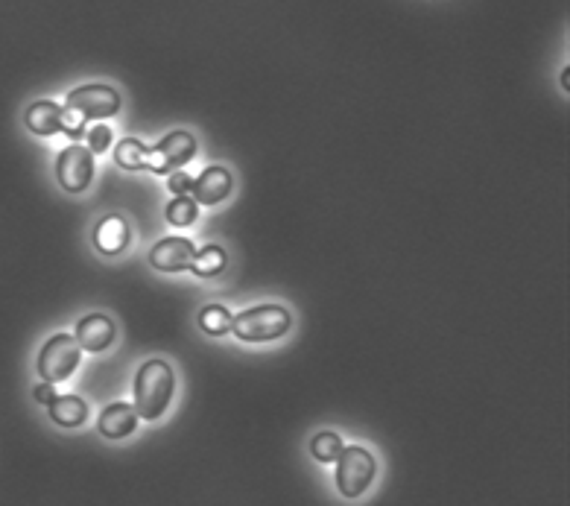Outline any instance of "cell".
Masks as SVG:
<instances>
[{"instance_id": "obj_21", "label": "cell", "mask_w": 570, "mask_h": 506, "mask_svg": "<svg viewBox=\"0 0 570 506\" xmlns=\"http://www.w3.org/2000/svg\"><path fill=\"white\" fill-rule=\"evenodd\" d=\"M167 185H170V191H173L176 196L190 194V185H193V179H190L185 170H173V173H170V182H167Z\"/></svg>"}, {"instance_id": "obj_22", "label": "cell", "mask_w": 570, "mask_h": 506, "mask_svg": "<svg viewBox=\"0 0 570 506\" xmlns=\"http://www.w3.org/2000/svg\"><path fill=\"white\" fill-rule=\"evenodd\" d=\"M33 398H36L38 404H44V407H47V404L56 398V384H47V381H41L36 390H33Z\"/></svg>"}, {"instance_id": "obj_6", "label": "cell", "mask_w": 570, "mask_h": 506, "mask_svg": "<svg viewBox=\"0 0 570 506\" xmlns=\"http://www.w3.org/2000/svg\"><path fill=\"white\" fill-rule=\"evenodd\" d=\"M193 156H196V138L185 129H179V132L164 135L155 147L147 150V170L167 176V173L185 167Z\"/></svg>"}, {"instance_id": "obj_16", "label": "cell", "mask_w": 570, "mask_h": 506, "mask_svg": "<svg viewBox=\"0 0 570 506\" xmlns=\"http://www.w3.org/2000/svg\"><path fill=\"white\" fill-rule=\"evenodd\" d=\"M114 164L123 170H147V147L138 138H123L114 147Z\"/></svg>"}, {"instance_id": "obj_9", "label": "cell", "mask_w": 570, "mask_h": 506, "mask_svg": "<svg viewBox=\"0 0 570 506\" xmlns=\"http://www.w3.org/2000/svg\"><path fill=\"white\" fill-rule=\"evenodd\" d=\"M74 337L82 351H106L114 343L117 331L106 313H88L76 322Z\"/></svg>"}, {"instance_id": "obj_13", "label": "cell", "mask_w": 570, "mask_h": 506, "mask_svg": "<svg viewBox=\"0 0 570 506\" xmlns=\"http://www.w3.org/2000/svg\"><path fill=\"white\" fill-rule=\"evenodd\" d=\"M27 129L38 138H50L62 132V106L53 100H38L27 109Z\"/></svg>"}, {"instance_id": "obj_7", "label": "cell", "mask_w": 570, "mask_h": 506, "mask_svg": "<svg viewBox=\"0 0 570 506\" xmlns=\"http://www.w3.org/2000/svg\"><path fill=\"white\" fill-rule=\"evenodd\" d=\"M56 179H59L62 191H68V194L88 191V185L94 179V153L76 141L71 147H65L56 158Z\"/></svg>"}, {"instance_id": "obj_19", "label": "cell", "mask_w": 570, "mask_h": 506, "mask_svg": "<svg viewBox=\"0 0 570 506\" xmlns=\"http://www.w3.org/2000/svg\"><path fill=\"white\" fill-rule=\"evenodd\" d=\"M340 451L342 439L337 433H331V430L316 433L313 442H310V454H313V460H319V463H334V460L340 457Z\"/></svg>"}, {"instance_id": "obj_18", "label": "cell", "mask_w": 570, "mask_h": 506, "mask_svg": "<svg viewBox=\"0 0 570 506\" xmlns=\"http://www.w3.org/2000/svg\"><path fill=\"white\" fill-rule=\"evenodd\" d=\"M199 325L208 337H226L231 334V313L223 305H208L199 313Z\"/></svg>"}, {"instance_id": "obj_17", "label": "cell", "mask_w": 570, "mask_h": 506, "mask_svg": "<svg viewBox=\"0 0 570 506\" xmlns=\"http://www.w3.org/2000/svg\"><path fill=\"white\" fill-rule=\"evenodd\" d=\"M196 217H199V205H196L193 196L188 194L173 196V202L167 205V223H170V226L188 229V226L196 223Z\"/></svg>"}, {"instance_id": "obj_20", "label": "cell", "mask_w": 570, "mask_h": 506, "mask_svg": "<svg viewBox=\"0 0 570 506\" xmlns=\"http://www.w3.org/2000/svg\"><path fill=\"white\" fill-rule=\"evenodd\" d=\"M85 138H88V150L91 153H109V147H112L114 141L112 126L109 123H97V126L85 129Z\"/></svg>"}, {"instance_id": "obj_5", "label": "cell", "mask_w": 570, "mask_h": 506, "mask_svg": "<svg viewBox=\"0 0 570 506\" xmlns=\"http://www.w3.org/2000/svg\"><path fill=\"white\" fill-rule=\"evenodd\" d=\"M334 463H337V489L342 498H360L378 474L375 457L363 445H348V448L342 445L340 457Z\"/></svg>"}, {"instance_id": "obj_2", "label": "cell", "mask_w": 570, "mask_h": 506, "mask_svg": "<svg viewBox=\"0 0 570 506\" xmlns=\"http://www.w3.org/2000/svg\"><path fill=\"white\" fill-rule=\"evenodd\" d=\"M176 392V372L167 360H147L135 375V413L138 419L155 422L164 416Z\"/></svg>"}, {"instance_id": "obj_10", "label": "cell", "mask_w": 570, "mask_h": 506, "mask_svg": "<svg viewBox=\"0 0 570 506\" xmlns=\"http://www.w3.org/2000/svg\"><path fill=\"white\" fill-rule=\"evenodd\" d=\"M231 173H228L226 167H220V164H214V167H205L202 170V176L199 179H193V185H190V194L196 199V205H220L223 199L231 196Z\"/></svg>"}, {"instance_id": "obj_11", "label": "cell", "mask_w": 570, "mask_h": 506, "mask_svg": "<svg viewBox=\"0 0 570 506\" xmlns=\"http://www.w3.org/2000/svg\"><path fill=\"white\" fill-rule=\"evenodd\" d=\"M132 240V229L129 223L120 217V214H109L97 223L94 229V246L103 252V255H120Z\"/></svg>"}, {"instance_id": "obj_4", "label": "cell", "mask_w": 570, "mask_h": 506, "mask_svg": "<svg viewBox=\"0 0 570 506\" xmlns=\"http://www.w3.org/2000/svg\"><path fill=\"white\" fill-rule=\"evenodd\" d=\"M79 357H82V349H79L74 334H53L38 351V378L47 384L68 381L79 366Z\"/></svg>"}, {"instance_id": "obj_3", "label": "cell", "mask_w": 570, "mask_h": 506, "mask_svg": "<svg viewBox=\"0 0 570 506\" xmlns=\"http://www.w3.org/2000/svg\"><path fill=\"white\" fill-rule=\"evenodd\" d=\"M293 325V316L281 305H258L231 316V334L243 343H269L281 340Z\"/></svg>"}, {"instance_id": "obj_12", "label": "cell", "mask_w": 570, "mask_h": 506, "mask_svg": "<svg viewBox=\"0 0 570 506\" xmlns=\"http://www.w3.org/2000/svg\"><path fill=\"white\" fill-rule=\"evenodd\" d=\"M138 428V413L132 404L126 401H117V404H109L100 419H97V430L106 436V439H126L129 433H135Z\"/></svg>"}, {"instance_id": "obj_1", "label": "cell", "mask_w": 570, "mask_h": 506, "mask_svg": "<svg viewBox=\"0 0 570 506\" xmlns=\"http://www.w3.org/2000/svg\"><path fill=\"white\" fill-rule=\"evenodd\" d=\"M120 112V94L106 82H88L68 94L62 106V132L71 141L85 138L88 120H106Z\"/></svg>"}, {"instance_id": "obj_14", "label": "cell", "mask_w": 570, "mask_h": 506, "mask_svg": "<svg viewBox=\"0 0 570 506\" xmlns=\"http://www.w3.org/2000/svg\"><path fill=\"white\" fill-rule=\"evenodd\" d=\"M47 410H50V419L59 428H79L88 419V404L79 395H56L47 404Z\"/></svg>"}, {"instance_id": "obj_8", "label": "cell", "mask_w": 570, "mask_h": 506, "mask_svg": "<svg viewBox=\"0 0 570 506\" xmlns=\"http://www.w3.org/2000/svg\"><path fill=\"white\" fill-rule=\"evenodd\" d=\"M193 243L188 237H164L150 249V264L161 273H185L193 264Z\"/></svg>"}, {"instance_id": "obj_15", "label": "cell", "mask_w": 570, "mask_h": 506, "mask_svg": "<svg viewBox=\"0 0 570 506\" xmlns=\"http://www.w3.org/2000/svg\"><path fill=\"white\" fill-rule=\"evenodd\" d=\"M226 264H228L226 249L217 246V243H211V246H205V249H199V252L193 255L190 270L199 275V278H214V275H220L226 270Z\"/></svg>"}]
</instances>
